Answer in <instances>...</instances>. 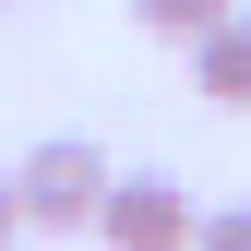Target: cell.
Here are the masks:
<instances>
[{
	"mask_svg": "<svg viewBox=\"0 0 251 251\" xmlns=\"http://www.w3.org/2000/svg\"><path fill=\"white\" fill-rule=\"evenodd\" d=\"M108 192H120V168H108L96 144H72V132L24 155V227H60V239H84V227L108 215Z\"/></svg>",
	"mask_w": 251,
	"mask_h": 251,
	"instance_id": "6da1fadb",
	"label": "cell"
},
{
	"mask_svg": "<svg viewBox=\"0 0 251 251\" xmlns=\"http://www.w3.org/2000/svg\"><path fill=\"white\" fill-rule=\"evenodd\" d=\"M96 239H108V251H192V239H203V203L179 192V179H155V168H120Z\"/></svg>",
	"mask_w": 251,
	"mask_h": 251,
	"instance_id": "7a4b0ae2",
	"label": "cell"
},
{
	"mask_svg": "<svg viewBox=\"0 0 251 251\" xmlns=\"http://www.w3.org/2000/svg\"><path fill=\"white\" fill-rule=\"evenodd\" d=\"M192 72L215 108H251V24H215V36H192Z\"/></svg>",
	"mask_w": 251,
	"mask_h": 251,
	"instance_id": "3957f363",
	"label": "cell"
},
{
	"mask_svg": "<svg viewBox=\"0 0 251 251\" xmlns=\"http://www.w3.org/2000/svg\"><path fill=\"white\" fill-rule=\"evenodd\" d=\"M132 24H144V36H179V48H192V36H215V24H239V0H132Z\"/></svg>",
	"mask_w": 251,
	"mask_h": 251,
	"instance_id": "277c9868",
	"label": "cell"
},
{
	"mask_svg": "<svg viewBox=\"0 0 251 251\" xmlns=\"http://www.w3.org/2000/svg\"><path fill=\"white\" fill-rule=\"evenodd\" d=\"M192 251H251V203H215V215H203V239H192Z\"/></svg>",
	"mask_w": 251,
	"mask_h": 251,
	"instance_id": "5b68a950",
	"label": "cell"
},
{
	"mask_svg": "<svg viewBox=\"0 0 251 251\" xmlns=\"http://www.w3.org/2000/svg\"><path fill=\"white\" fill-rule=\"evenodd\" d=\"M24 227V168H0V239Z\"/></svg>",
	"mask_w": 251,
	"mask_h": 251,
	"instance_id": "8992f818",
	"label": "cell"
},
{
	"mask_svg": "<svg viewBox=\"0 0 251 251\" xmlns=\"http://www.w3.org/2000/svg\"><path fill=\"white\" fill-rule=\"evenodd\" d=\"M239 24H251V0H239Z\"/></svg>",
	"mask_w": 251,
	"mask_h": 251,
	"instance_id": "52a82bcc",
	"label": "cell"
},
{
	"mask_svg": "<svg viewBox=\"0 0 251 251\" xmlns=\"http://www.w3.org/2000/svg\"><path fill=\"white\" fill-rule=\"evenodd\" d=\"M0 251H12V239H0Z\"/></svg>",
	"mask_w": 251,
	"mask_h": 251,
	"instance_id": "ba28073f",
	"label": "cell"
}]
</instances>
